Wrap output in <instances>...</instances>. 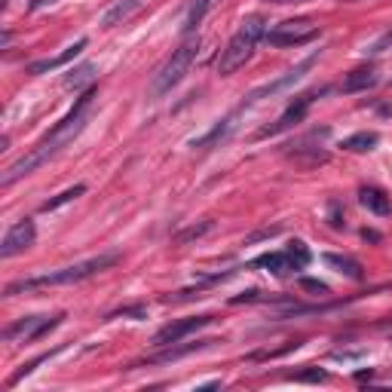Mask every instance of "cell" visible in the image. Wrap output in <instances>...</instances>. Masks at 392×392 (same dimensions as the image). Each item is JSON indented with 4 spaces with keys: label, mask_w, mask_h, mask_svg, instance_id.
Instances as JSON below:
<instances>
[{
    "label": "cell",
    "mask_w": 392,
    "mask_h": 392,
    "mask_svg": "<svg viewBox=\"0 0 392 392\" xmlns=\"http://www.w3.org/2000/svg\"><path fill=\"white\" fill-rule=\"evenodd\" d=\"M263 37H267V22H263L261 16L245 19V22L239 25V31L230 37V44L221 49V55H218V74L221 77L236 74V71L254 55V49H258V44H261Z\"/></svg>",
    "instance_id": "cell-3"
},
{
    "label": "cell",
    "mask_w": 392,
    "mask_h": 392,
    "mask_svg": "<svg viewBox=\"0 0 392 392\" xmlns=\"http://www.w3.org/2000/svg\"><path fill=\"white\" fill-rule=\"evenodd\" d=\"M34 239H37V227H34V221H19V224H12L10 230H6L3 242H0V258H16V254H22L25 248L34 245Z\"/></svg>",
    "instance_id": "cell-9"
},
{
    "label": "cell",
    "mask_w": 392,
    "mask_h": 392,
    "mask_svg": "<svg viewBox=\"0 0 392 392\" xmlns=\"http://www.w3.org/2000/svg\"><path fill=\"white\" fill-rule=\"evenodd\" d=\"M377 141H380L377 138V132H355L344 141V147L346 151H355V153H365V151H374Z\"/></svg>",
    "instance_id": "cell-20"
},
{
    "label": "cell",
    "mask_w": 392,
    "mask_h": 392,
    "mask_svg": "<svg viewBox=\"0 0 392 392\" xmlns=\"http://www.w3.org/2000/svg\"><path fill=\"white\" fill-rule=\"evenodd\" d=\"M86 44H89V40H86V37H83V40H77V44H74V46H68V49H65V53H59V55H53V59H44V62H34V65H31V68H28V71H31V74H49V71H55V68H62V65H68V62H74V59H77V55H80V53H83V49H86Z\"/></svg>",
    "instance_id": "cell-11"
},
{
    "label": "cell",
    "mask_w": 392,
    "mask_h": 392,
    "mask_svg": "<svg viewBox=\"0 0 392 392\" xmlns=\"http://www.w3.org/2000/svg\"><path fill=\"white\" fill-rule=\"evenodd\" d=\"M138 10H141V0H117V3H113L111 10L102 16V25H104V28L123 25V22H129V19H132Z\"/></svg>",
    "instance_id": "cell-13"
},
{
    "label": "cell",
    "mask_w": 392,
    "mask_h": 392,
    "mask_svg": "<svg viewBox=\"0 0 392 392\" xmlns=\"http://www.w3.org/2000/svg\"><path fill=\"white\" fill-rule=\"evenodd\" d=\"M325 263H328V267H334L337 273H344L346 279L359 282L362 276H365V273H362V263L353 261V258H346V254H325Z\"/></svg>",
    "instance_id": "cell-17"
},
{
    "label": "cell",
    "mask_w": 392,
    "mask_h": 392,
    "mask_svg": "<svg viewBox=\"0 0 392 392\" xmlns=\"http://www.w3.org/2000/svg\"><path fill=\"white\" fill-rule=\"evenodd\" d=\"M295 380H306V383H325V380H328V374H325V371H319V368H312V371H304V374H297Z\"/></svg>",
    "instance_id": "cell-26"
},
{
    "label": "cell",
    "mask_w": 392,
    "mask_h": 392,
    "mask_svg": "<svg viewBox=\"0 0 392 392\" xmlns=\"http://www.w3.org/2000/svg\"><path fill=\"white\" fill-rule=\"evenodd\" d=\"M319 37V28L312 22H306V19H297V22H282L276 25L273 31H267V44L270 46H304L310 44V40Z\"/></svg>",
    "instance_id": "cell-6"
},
{
    "label": "cell",
    "mask_w": 392,
    "mask_h": 392,
    "mask_svg": "<svg viewBox=\"0 0 392 392\" xmlns=\"http://www.w3.org/2000/svg\"><path fill=\"white\" fill-rule=\"evenodd\" d=\"M209 230H212V221H203V224H194V227H187V230H181L175 236V242L178 245H187L190 239H199L203 233H209Z\"/></svg>",
    "instance_id": "cell-24"
},
{
    "label": "cell",
    "mask_w": 392,
    "mask_h": 392,
    "mask_svg": "<svg viewBox=\"0 0 392 392\" xmlns=\"http://www.w3.org/2000/svg\"><path fill=\"white\" fill-rule=\"evenodd\" d=\"M120 316H135V319H144V306H126L120 312H111V319H120Z\"/></svg>",
    "instance_id": "cell-28"
},
{
    "label": "cell",
    "mask_w": 392,
    "mask_h": 392,
    "mask_svg": "<svg viewBox=\"0 0 392 392\" xmlns=\"http://www.w3.org/2000/svg\"><path fill=\"white\" fill-rule=\"evenodd\" d=\"M328 224L337 227V230L344 227V215H340V203H337V199H331V203H328Z\"/></svg>",
    "instance_id": "cell-25"
},
{
    "label": "cell",
    "mask_w": 392,
    "mask_h": 392,
    "mask_svg": "<svg viewBox=\"0 0 392 392\" xmlns=\"http://www.w3.org/2000/svg\"><path fill=\"white\" fill-rule=\"evenodd\" d=\"M83 194H86V184H74V187L62 190L59 196L46 199V203L40 205V212H55V209H59V205H65V203H71V199H77V196H83Z\"/></svg>",
    "instance_id": "cell-21"
},
{
    "label": "cell",
    "mask_w": 392,
    "mask_h": 392,
    "mask_svg": "<svg viewBox=\"0 0 392 392\" xmlns=\"http://www.w3.org/2000/svg\"><path fill=\"white\" fill-rule=\"evenodd\" d=\"M285 252H288V258H291V267H295V270H304L306 263H310V258H312V254H310V248H306L301 239H295V242H291L288 248H285Z\"/></svg>",
    "instance_id": "cell-22"
},
{
    "label": "cell",
    "mask_w": 392,
    "mask_h": 392,
    "mask_svg": "<svg viewBox=\"0 0 392 392\" xmlns=\"http://www.w3.org/2000/svg\"><path fill=\"white\" fill-rule=\"evenodd\" d=\"M279 233V227H270V230H261V233H254V236H248L245 242H258V239H267V236H276Z\"/></svg>",
    "instance_id": "cell-29"
},
{
    "label": "cell",
    "mask_w": 392,
    "mask_h": 392,
    "mask_svg": "<svg viewBox=\"0 0 392 392\" xmlns=\"http://www.w3.org/2000/svg\"><path fill=\"white\" fill-rule=\"evenodd\" d=\"M236 113H239V111H236ZM236 113H230V117L218 120V123L212 126V132H209V135H203V138H196V141H194V147H196V151H209V147H218L221 141H227V135H230L233 129H236Z\"/></svg>",
    "instance_id": "cell-12"
},
{
    "label": "cell",
    "mask_w": 392,
    "mask_h": 392,
    "mask_svg": "<svg viewBox=\"0 0 392 392\" xmlns=\"http://www.w3.org/2000/svg\"><path fill=\"white\" fill-rule=\"evenodd\" d=\"M362 205H365L368 212H374V215H380V218H386L389 212H392V203H389V196L383 194L380 187H362Z\"/></svg>",
    "instance_id": "cell-15"
},
{
    "label": "cell",
    "mask_w": 392,
    "mask_h": 392,
    "mask_svg": "<svg viewBox=\"0 0 392 392\" xmlns=\"http://www.w3.org/2000/svg\"><path fill=\"white\" fill-rule=\"evenodd\" d=\"M328 89H319V92H306V95H301L295 104H288V111L282 113L279 120H276L273 126H267V129H261L258 132V138H267V135H279L285 129H291V126H297V123H304V117H306V111L312 108V102H316V95H325Z\"/></svg>",
    "instance_id": "cell-8"
},
{
    "label": "cell",
    "mask_w": 392,
    "mask_h": 392,
    "mask_svg": "<svg viewBox=\"0 0 392 392\" xmlns=\"http://www.w3.org/2000/svg\"><path fill=\"white\" fill-rule=\"evenodd\" d=\"M301 288L312 291V295H319V297H325V295H328V285H325V282H319V279H301Z\"/></svg>",
    "instance_id": "cell-27"
},
{
    "label": "cell",
    "mask_w": 392,
    "mask_h": 392,
    "mask_svg": "<svg viewBox=\"0 0 392 392\" xmlns=\"http://www.w3.org/2000/svg\"><path fill=\"white\" fill-rule=\"evenodd\" d=\"M212 322V316H190V319H178V322H169L166 328L153 334V346H169V344H181L187 334L199 331Z\"/></svg>",
    "instance_id": "cell-10"
},
{
    "label": "cell",
    "mask_w": 392,
    "mask_h": 392,
    "mask_svg": "<svg viewBox=\"0 0 392 392\" xmlns=\"http://www.w3.org/2000/svg\"><path fill=\"white\" fill-rule=\"evenodd\" d=\"M252 267H263L267 273H276V276H285L288 270H295V267H291L288 252H270V254H261V258H254V261H252Z\"/></svg>",
    "instance_id": "cell-16"
},
{
    "label": "cell",
    "mask_w": 392,
    "mask_h": 392,
    "mask_svg": "<svg viewBox=\"0 0 392 392\" xmlns=\"http://www.w3.org/2000/svg\"><path fill=\"white\" fill-rule=\"evenodd\" d=\"M212 3H215V0H196L194 6H190V12H187V19H184V34H194L199 25H203V19H205V12L212 10Z\"/></svg>",
    "instance_id": "cell-19"
},
{
    "label": "cell",
    "mask_w": 392,
    "mask_h": 392,
    "mask_svg": "<svg viewBox=\"0 0 392 392\" xmlns=\"http://www.w3.org/2000/svg\"><path fill=\"white\" fill-rule=\"evenodd\" d=\"M92 71H95V65H92V62H86V65H80V68H74V71H71V74L65 77V86H68V89H80L83 83L92 80Z\"/></svg>",
    "instance_id": "cell-23"
},
{
    "label": "cell",
    "mask_w": 392,
    "mask_h": 392,
    "mask_svg": "<svg viewBox=\"0 0 392 392\" xmlns=\"http://www.w3.org/2000/svg\"><path fill=\"white\" fill-rule=\"evenodd\" d=\"M196 53H199V40L190 34V37L184 40L160 68H156V74L151 80V95L160 98V95H166V92H172V86H178V83L184 80V74L190 71V65H194Z\"/></svg>",
    "instance_id": "cell-4"
},
{
    "label": "cell",
    "mask_w": 392,
    "mask_h": 392,
    "mask_svg": "<svg viewBox=\"0 0 392 392\" xmlns=\"http://www.w3.org/2000/svg\"><path fill=\"white\" fill-rule=\"evenodd\" d=\"M59 322H62V316H28V319H19V322H12L3 331V340H10V344H31V340L44 337L49 328H55Z\"/></svg>",
    "instance_id": "cell-7"
},
{
    "label": "cell",
    "mask_w": 392,
    "mask_h": 392,
    "mask_svg": "<svg viewBox=\"0 0 392 392\" xmlns=\"http://www.w3.org/2000/svg\"><path fill=\"white\" fill-rule=\"evenodd\" d=\"M120 261L117 252H104L98 258H89V261H77L71 267H62V270H53V273H44V276H34V279H19V282H10L6 285L3 295L12 297V295H22V291H40V288H55V285H74V282H83L89 276L102 273V270L113 267Z\"/></svg>",
    "instance_id": "cell-2"
},
{
    "label": "cell",
    "mask_w": 392,
    "mask_h": 392,
    "mask_svg": "<svg viewBox=\"0 0 392 392\" xmlns=\"http://www.w3.org/2000/svg\"><path fill=\"white\" fill-rule=\"evenodd\" d=\"M316 59H319V49L310 55V59H304L301 65H295L291 71H285L282 77H276V80H270V83H263V86H258V89H252L245 95V102H242V108L239 111H245L248 104H254V102H261V98H273V95H279L282 89H288V86H295V83H301L304 80V74L310 71L312 65H316Z\"/></svg>",
    "instance_id": "cell-5"
},
{
    "label": "cell",
    "mask_w": 392,
    "mask_h": 392,
    "mask_svg": "<svg viewBox=\"0 0 392 392\" xmlns=\"http://www.w3.org/2000/svg\"><path fill=\"white\" fill-rule=\"evenodd\" d=\"M377 80H380V77H377V71L371 68V65H368V68H355L353 74H346V80L340 83V89L353 95V92H362V89L377 86Z\"/></svg>",
    "instance_id": "cell-14"
},
{
    "label": "cell",
    "mask_w": 392,
    "mask_h": 392,
    "mask_svg": "<svg viewBox=\"0 0 392 392\" xmlns=\"http://www.w3.org/2000/svg\"><path fill=\"white\" fill-rule=\"evenodd\" d=\"M212 344H218V340H196V344H187V346H175V344H169L166 353H160V355H153L151 362H175V359H184V355H190V353H196V349H205V346H212Z\"/></svg>",
    "instance_id": "cell-18"
},
{
    "label": "cell",
    "mask_w": 392,
    "mask_h": 392,
    "mask_svg": "<svg viewBox=\"0 0 392 392\" xmlns=\"http://www.w3.org/2000/svg\"><path fill=\"white\" fill-rule=\"evenodd\" d=\"M92 98H95V86H89L86 92H83L80 98L74 102V108H71L65 113V120H59V123L53 126V132L46 135V138H40L37 144L28 151L22 160H16L10 169L3 172V178H0V184L3 187H10V184H16L19 178H25V175H31L34 169H40L44 162H49L55 153L62 151V147H68L71 141L80 135V129L86 126V113H89V104H92Z\"/></svg>",
    "instance_id": "cell-1"
}]
</instances>
